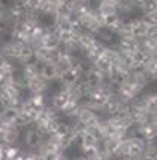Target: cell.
I'll return each instance as SVG.
<instances>
[{"label": "cell", "instance_id": "5", "mask_svg": "<svg viewBox=\"0 0 157 160\" xmlns=\"http://www.w3.org/2000/svg\"><path fill=\"white\" fill-rule=\"evenodd\" d=\"M83 80L86 82L91 88H98V86H103L106 85V76L101 71H98L94 65L88 67L86 72L83 76Z\"/></svg>", "mask_w": 157, "mask_h": 160}, {"label": "cell", "instance_id": "8", "mask_svg": "<svg viewBox=\"0 0 157 160\" xmlns=\"http://www.w3.org/2000/svg\"><path fill=\"white\" fill-rule=\"evenodd\" d=\"M97 41H98V38H97L95 33L88 32V30H82L80 35H78V53L85 56L88 50L97 44Z\"/></svg>", "mask_w": 157, "mask_h": 160}, {"label": "cell", "instance_id": "16", "mask_svg": "<svg viewBox=\"0 0 157 160\" xmlns=\"http://www.w3.org/2000/svg\"><path fill=\"white\" fill-rule=\"evenodd\" d=\"M12 2H17V0H12Z\"/></svg>", "mask_w": 157, "mask_h": 160}, {"label": "cell", "instance_id": "10", "mask_svg": "<svg viewBox=\"0 0 157 160\" xmlns=\"http://www.w3.org/2000/svg\"><path fill=\"white\" fill-rule=\"evenodd\" d=\"M20 113H21V107H6V109H3V112L0 113V121L15 125Z\"/></svg>", "mask_w": 157, "mask_h": 160}, {"label": "cell", "instance_id": "15", "mask_svg": "<svg viewBox=\"0 0 157 160\" xmlns=\"http://www.w3.org/2000/svg\"><path fill=\"white\" fill-rule=\"evenodd\" d=\"M78 2H83V3H92L94 0H78Z\"/></svg>", "mask_w": 157, "mask_h": 160}, {"label": "cell", "instance_id": "3", "mask_svg": "<svg viewBox=\"0 0 157 160\" xmlns=\"http://www.w3.org/2000/svg\"><path fill=\"white\" fill-rule=\"evenodd\" d=\"M21 136H23L21 128H18L17 125L0 121V143H3V145H15L17 142L21 141Z\"/></svg>", "mask_w": 157, "mask_h": 160}, {"label": "cell", "instance_id": "14", "mask_svg": "<svg viewBox=\"0 0 157 160\" xmlns=\"http://www.w3.org/2000/svg\"><path fill=\"white\" fill-rule=\"evenodd\" d=\"M8 62H9V59L3 53H2V52H0V70H2V68H3V67H5Z\"/></svg>", "mask_w": 157, "mask_h": 160}, {"label": "cell", "instance_id": "2", "mask_svg": "<svg viewBox=\"0 0 157 160\" xmlns=\"http://www.w3.org/2000/svg\"><path fill=\"white\" fill-rule=\"evenodd\" d=\"M47 139H48V138L45 136V133H44L39 127H36L35 124L24 128L23 136H21V141L26 145V148H29L30 151H35V152L43 147L44 142H45Z\"/></svg>", "mask_w": 157, "mask_h": 160}, {"label": "cell", "instance_id": "9", "mask_svg": "<svg viewBox=\"0 0 157 160\" xmlns=\"http://www.w3.org/2000/svg\"><path fill=\"white\" fill-rule=\"evenodd\" d=\"M107 48H109V45H106L104 42H101V41L98 39L97 44L94 45V47H91L86 53H85V58L88 59V62L92 65V63L97 62L101 56H104V53L107 52Z\"/></svg>", "mask_w": 157, "mask_h": 160}, {"label": "cell", "instance_id": "1", "mask_svg": "<svg viewBox=\"0 0 157 160\" xmlns=\"http://www.w3.org/2000/svg\"><path fill=\"white\" fill-rule=\"evenodd\" d=\"M86 65L85 62L82 61V59H77L74 65H71L70 68H67V70H63L61 74V77H59V83H61L63 88H70L73 85H76L78 80L83 79V76H85V72H86Z\"/></svg>", "mask_w": 157, "mask_h": 160}, {"label": "cell", "instance_id": "4", "mask_svg": "<svg viewBox=\"0 0 157 160\" xmlns=\"http://www.w3.org/2000/svg\"><path fill=\"white\" fill-rule=\"evenodd\" d=\"M26 82H27V92H29V95H45V92L48 91V85H50L41 76H35V77L26 79Z\"/></svg>", "mask_w": 157, "mask_h": 160}, {"label": "cell", "instance_id": "6", "mask_svg": "<svg viewBox=\"0 0 157 160\" xmlns=\"http://www.w3.org/2000/svg\"><path fill=\"white\" fill-rule=\"evenodd\" d=\"M63 70H61L54 62H43V67H41V72L39 76L43 77L45 82H58L61 74Z\"/></svg>", "mask_w": 157, "mask_h": 160}, {"label": "cell", "instance_id": "12", "mask_svg": "<svg viewBox=\"0 0 157 160\" xmlns=\"http://www.w3.org/2000/svg\"><path fill=\"white\" fill-rule=\"evenodd\" d=\"M23 5L29 9V12H35V14H39L41 9H43L44 0H21Z\"/></svg>", "mask_w": 157, "mask_h": 160}, {"label": "cell", "instance_id": "13", "mask_svg": "<svg viewBox=\"0 0 157 160\" xmlns=\"http://www.w3.org/2000/svg\"><path fill=\"white\" fill-rule=\"evenodd\" d=\"M6 11H8V5L3 3V2H0V23L3 20H6Z\"/></svg>", "mask_w": 157, "mask_h": 160}, {"label": "cell", "instance_id": "7", "mask_svg": "<svg viewBox=\"0 0 157 160\" xmlns=\"http://www.w3.org/2000/svg\"><path fill=\"white\" fill-rule=\"evenodd\" d=\"M76 61H77L76 53H73V52H70V50H67V48L61 47L59 52H58V54H56L54 63H56L61 70H67V68H70L71 65H74Z\"/></svg>", "mask_w": 157, "mask_h": 160}, {"label": "cell", "instance_id": "11", "mask_svg": "<svg viewBox=\"0 0 157 160\" xmlns=\"http://www.w3.org/2000/svg\"><path fill=\"white\" fill-rule=\"evenodd\" d=\"M144 71H145V74L148 76L149 80H157V54L151 56L148 65L145 67Z\"/></svg>", "mask_w": 157, "mask_h": 160}]
</instances>
